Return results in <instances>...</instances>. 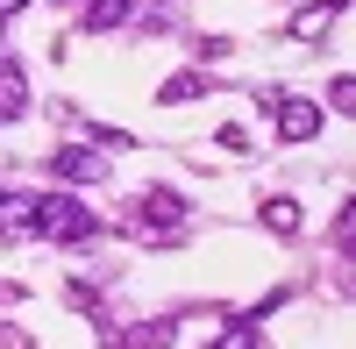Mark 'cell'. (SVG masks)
<instances>
[{"label": "cell", "instance_id": "obj_1", "mask_svg": "<svg viewBox=\"0 0 356 349\" xmlns=\"http://www.w3.org/2000/svg\"><path fill=\"white\" fill-rule=\"evenodd\" d=\"M29 236H43V243H86V236H100V221H93V207H86L72 186H57V193L29 200Z\"/></svg>", "mask_w": 356, "mask_h": 349}, {"label": "cell", "instance_id": "obj_2", "mask_svg": "<svg viewBox=\"0 0 356 349\" xmlns=\"http://www.w3.org/2000/svg\"><path fill=\"white\" fill-rule=\"evenodd\" d=\"M178 221H186V200H178L171 186H150V193H136V236H171Z\"/></svg>", "mask_w": 356, "mask_h": 349}, {"label": "cell", "instance_id": "obj_3", "mask_svg": "<svg viewBox=\"0 0 356 349\" xmlns=\"http://www.w3.org/2000/svg\"><path fill=\"white\" fill-rule=\"evenodd\" d=\"M271 114H278L285 143H314L321 136V100H307V93H271Z\"/></svg>", "mask_w": 356, "mask_h": 349}, {"label": "cell", "instance_id": "obj_4", "mask_svg": "<svg viewBox=\"0 0 356 349\" xmlns=\"http://www.w3.org/2000/svg\"><path fill=\"white\" fill-rule=\"evenodd\" d=\"M50 171H57V186H100V179H107V157L86 150V143H72V150L50 157Z\"/></svg>", "mask_w": 356, "mask_h": 349}, {"label": "cell", "instance_id": "obj_5", "mask_svg": "<svg viewBox=\"0 0 356 349\" xmlns=\"http://www.w3.org/2000/svg\"><path fill=\"white\" fill-rule=\"evenodd\" d=\"M29 114V79L15 65H0V122H22Z\"/></svg>", "mask_w": 356, "mask_h": 349}, {"label": "cell", "instance_id": "obj_6", "mask_svg": "<svg viewBox=\"0 0 356 349\" xmlns=\"http://www.w3.org/2000/svg\"><path fill=\"white\" fill-rule=\"evenodd\" d=\"M136 15V0H86V29H93V36H107V29H122Z\"/></svg>", "mask_w": 356, "mask_h": 349}, {"label": "cell", "instance_id": "obj_7", "mask_svg": "<svg viewBox=\"0 0 356 349\" xmlns=\"http://www.w3.org/2000/svg\"><path fill=\"white\" fill-rule=\"evenodd\" d=\"M328 29H335V8H300V15H292V36H300V43H321Z\"/></svg>", "mask_w": 356, "mask_h": 349}, {"label": "cell", "instance_id": "obj_8", "mask_svg": "<svg viewBox=\"0 0 356 349\" xmlns=\"http://www.w3.org/2000/svg\"><path fill=\"white\" fill-rule=\"evenodd\" d=\"M200 93H207V79H200V72H171L157 100H164V107H186V100H200Z\"/></svg>", "mask_w": 356, "mask_h": 349}, {"label": "cell", "instance_id": "obj_9", "mask_svg": "<svg viewBox=\"0 0 356 349\" xmlns=\"http://www.w3.org/2000/svg\"><path fill=\"white\" fill-rule=\"evenodd\" d=\"M264 221H271L278 236H300V200H285V193H278V200H264Z\"/></svg>", "mask_w": 356, "mask_h": 349}, {"label": "cell", "instance_id": "obj_10", "mask_svg": "<svg viewBox=\"0 0 356 349\" xmlns=\"http://www.w3.org/2000/svg\"><path fill=\"white\" fill-rule=\"evenodd\" d=\"M0 236H29V200L22 193H0Z\"/></svg>", "mask_w": 356, "mask_h": 349}, {"label": "cell", "instance_id": "obj_11", "mask_svg": "<svg viewBox=\"0 0 356 349\" xmlns=\"http://www.w3.org/2000/svg\"><path fill=\"white\" fill-rule=\"evenodd\" d=\"M328 93H335V114H349V107H356V79H335Z\"/></svg>", "mask_w": 356, "mask_h": 349}, {"label": "cell", "instance_id": "obj_12", "mask_svg": "<svg viewBox=\"0 0 356 349\" xmlns=\"http://www.w3.org/2000/svg\"><path fill=\"white\" fill-rule=\"evenodd\" d=\"M22 8H29V0H0V15H22Z\"/></svg>", "mask_w": 356, "mask_h": 349}, {"label": "cell", "instance_id": "obj_13", "mask_svg": "<svg viewBox=\"0 0 356 349\" xmlns=\"http://www.w3.org/2000/svg\"><path fill=\"white\" fill-rule=\"evenodd\" d=\"M328 8H349V0H328Z\"/></svg>", "mask_w": 356, "mask_h": 349}, {"label": "cell", "instance_id": "obj_14", "mask_svg": "<svg viewBox=\"0 0 356 349\" xmlns=\"http://www.w3.org/2000/svg\"><path fill=\"white\" fill-rule=\"evenodd\" d=\"M0 22H8V15H0Z\"/></svg>", "mask_w": 356, "mask_h": 349}]
</instances>
